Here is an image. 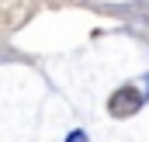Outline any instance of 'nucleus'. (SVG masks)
I'll return each mask as SVG.
<instances>
[{
  "mask_svg": "<svg viewBox=\"0 0 149 142\" xmlns=\"http://www.w3.org/2000/svg\"><path fill=\"white\" fill-rule=\"evenodd\" d=\"M139 104H142V97H139L132 87H125V90H118V94L111 97V114H114V118L135 114V111H139Z\"/></svg>",
  "mask_w": 149,
  "mask_h": 142,
  "instance_id": "nucleus-1",
  "label": "nucleus"
},
{
  "mask_svg": "<svg viewBox=\"0 0 149 142\" xmlns=\"http://www.w3.org/2000/svg\"><path fill=\"white\" fill-rule=\"evenodd\" d=\"M70 142H83V135H80V132H76V135H70Z\"/></svg>",
  "mask_w": 149,
  "mask_h": 142,
  "instance_id": "nucleus-2",
  "label": "nucleus"
}]
</instances>
